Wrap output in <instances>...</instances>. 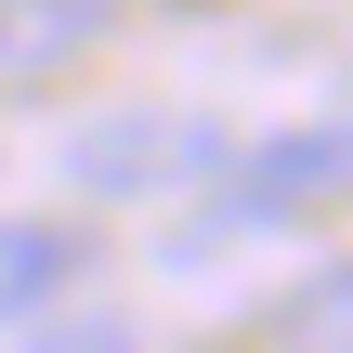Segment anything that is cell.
I'll return each mask as SVG.
<instances>
[{
    "instance_id": "obj_1",
    "label": "cell",
    "mask_w": 353,
    "mask_h": 353,
    "mask_svg": "<svg viewBox=\"0 0 353 353\" xmlns=\"http://www.w3.org/2000/svg\"><path fill=\"white\" fill-rule=\"evenodd\" d=\"M223 170H236V131L183 118V105H105V118L65 131V196H105V210L183 196V183H223Z\"/></svg>"
},
{
    "instance_id": "obj_2",
    "label": "cell",
    "mask_w": 353,
    "mask_h": 353,
    "mask_svg": "<svg viewBox=\"0 0 353 353\" xmlns=\"http://www.w3.org/2000/svg\"><path fill=\"white\" fill-rule=\"evenodd\" d=\"M341 196H353V118H327V131H275V144L236 157V210H262V223L341 210Z\"/></svg>"
},
{
    "instance_id": "obj_3",
    "label": "cell",
    "mask_w": 353,
    "mask_h": 353,
    "mask_svg": "<svg viewBox=\"0 0 353 353\" xmlns=\"http://www.w3.org/2000/svg\"><path fill=\"white\" fill-rule=\"evenodd\" d=\"M118 0H0V92H52L79 52H105Z\"/></svg>"
},
{
    "instance_id": "obj_4",
    "label": "cell",
    "mask_w": 353,
    "mask_h": 353,
    "mask_svg": "<svg viewBox=\"0 0 353 353\" xmlns=\"http://www.w3.org/2000/svg\"><path fill=\"white\" fill-rule=\"evenodd\" d=\"M79 275H92V236H79V223H52V210H0V327L52 314Z\"/></svg>"
},
{
    "instance_id": "obj_5",
    "label": "cell",
    "mask_w": 353,
    "mask_h": 353,
    "mask_svg": "<svg viewBox=\"0 0 353 353\" xmlns=\"http://www.w3.org/2000/svg\"><path fill=\"white\" fill-rule=\"evenodd\" d=\"M262 353H353V262L288 275V288H275V314H262Z\"/></svg>"
},
{
    "instance_id": "obj_6",
    "label": "cell",
    "mask_w": 353,
    "mask_h": 353,
    "mask_svg": "<svg viewBox=\"0 0 353 353\" xmlns=\"http://www.w3.org/2000/svg\"><path fill=\"white\" fill-rule=\"evenodd\" d=\"M39 353H144V341H131V327H118V314H79V327H65V341H39Z\"/></svg>"
}]
</instances>
